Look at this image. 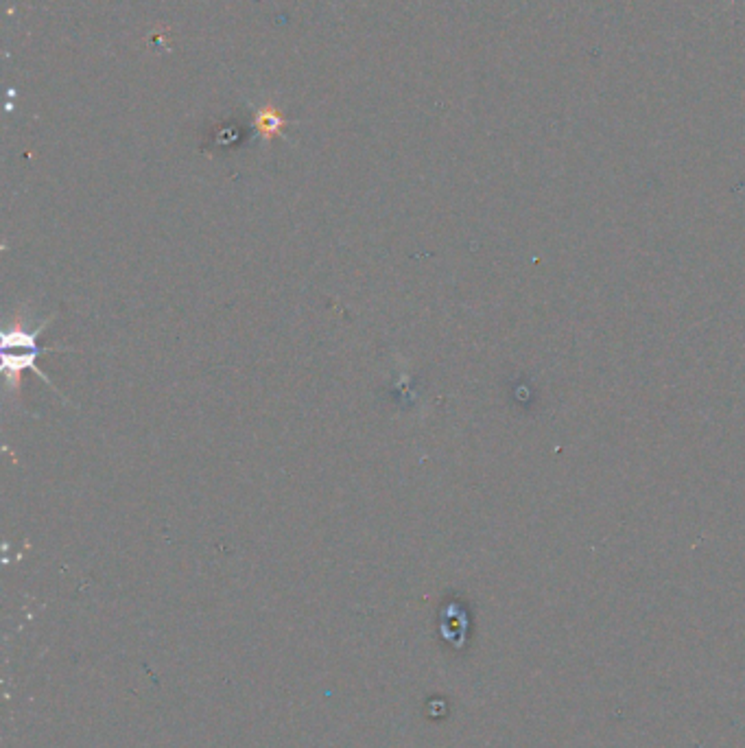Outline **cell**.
Segmentation results:
<instances>
[{
  "instance_id": "obj_1",
  "label": "cell",
  "mask_w": 745,
  "mask_h": 748,
  "mask_svg": "<svg viewBox=\"0 0 745 748\" xmlns=\"http://www.w3.org/2000/svg\"><path fill=\"white\" fill-rule=\"evenodd\" d=\"M46 322L40 326L38 331H35L33 335H26L23 331H14V333H7L3 340V349H5V355H3V368L5 372H7V377H20V374L26 372V370H35V374H40L44 381H49L46 379V374L38 368V357L42 349H38V335L40 331L44 329ZM51 383V381H49ZM53 386V383H51Z\"/></svg>"
},
{
  "instance_id": "obj_2",
  "label": "cell",
  "mask_w": 745,
  "mask_h": 748,
  "mask_svg": "<svg viewBox=\"0 0 745 748\" xmlns=\"http://www.w3.org/2000/svg\"><path fill=\"white\" fill-rule=\"evenodd\" d=\"M282 125H284L282 117L276 112H272V110H267V112H263L261 117H258V128H261L263 134H276Z\"/></svg>"
}]
</instances>
